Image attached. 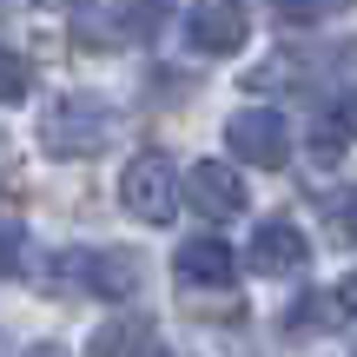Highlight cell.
<instances>
[{
  "mask_svg": "<svg viewBox=\"0 0 357 357\" xmlns=\"http://www.w3.org/2000/svg\"><path fill=\"white\" fill-rule=\"evenodd\" d=\"M351 13V0H271V20L284 26H318V20H337Z\"/></svg>",
  "mask_w": 357,
  "mask_h": 357,
  "instance_id": "13",
  "label": "cell"
},
{
  "mask_svg": "<svg viewBox=\"0 0 357 357\" xmlns=\"http://www.w3.org/2000/svg\"><path fill=\"white\" fill-rule=\"evenodd\" d=\"M172 278L192 284V291H225V284L238 278V252H231L225 238H212V231H205V238H185L172 252Z\"/></svg>",
  "mask_w": 357,
  "mask_h": 357,
  "instance_id": "6",
  "label": "cell"
},
{
  "mask_svg": "<svg viewBox=\"0 0 357 357\" xmlns=\"http://www.w3.org/2000/svg\"><path fill=\"white\" fill-rule=\"evenodd\" d=\"M33 7H53V13H73V7H86V0H33Z\"/></svg>",
  "mask_w": 357,
  "mask_h": 357,
  "instance_id": "17",
  "label": "cell"
},
{
  "mask_svg": "<svg viewBox=\"0 0 357 357\" xmlns=\"http://www.w3.org/2000/svg\"><path fill=\"white\" fill-rule=\"evenodd\" d=\"M351 357H357V351H351Z\"/></svg>",
  "mask_w": 357,
  "mask_h": 357,
  "instance_id": "20",
  "label": "cell"
},
{
  "mask_svg": "<svg viewBox=\"0 0 357 357\" xmlns=\"http://www.w3.org/2000/svg\"><path fill=\"white\" fill-rule=\"evenodd\" d=\"M0 139H7V132H0Z\"/></svg>",
  "mask_w": 357,
  "mask_h": 357,
  "instance_id": "19",
  "label": "cell"
},
{
  "mask_svg": "<svg viewBox=\"0 0 357 357\" xmlns=\"http://www.w3.org/2000/svg\"><path fill=\"white\" fill-rule=\"evenodd\" d=\"M344 318V305H337V291H305L291 311H284V331H331V324Z\"/></svg>",
  "mask_w": 357,
  "mask_h": 357,
  "instance_id": "12",
  "label": "cell"
},
{
  "mask_svg": "<svg viewBox=\"0 0 357 357\" xmlns=\"http://www.w3.org/2000/svg\"><path fill=\"white\" fill-rule=\"evenodd\" d=\"M172 13H178V0H113V33L119 40H153V33H166Z\"/></svg>",
  "mask_w": 357,
  "mask_h": 357,
  "instance_id": "11",
  "label": "cell"
},
{
  "mask_svg": "<svg viewBox=\"0 0 357 357\" xmlns=\"http://www.w3.org/2000/svg\"><path fill=\"white\" fill-rule=\"evenodd\" d=\"M337 305H344V318H357V271H344V284H337Z\"/></svg>",
  "mask_w": 357,
  "mask_h": 357,
  "instance_id": "16",
  "label": "cell"
},
{
  "mask_svg": "<svg viewBox=\"0 0 357 357\" xmlns=\"http://www.w3.org/2000/svg\"><path fill=\"white\" fill-rule=\"evenodd\" d=\"M86 357H166V351H159V324L146 311H126V318H106L93 331Z\"/></svg>",
  "mask_w": 357,
  "mask_h": 357,
  "instance_id": "9",
  "label": "cell"
},
{
  "mask_svg": "<svg viewBox=\"0 0 357 357\" xmlns=\"http://www.w3.org/2000/svg\"><path fill=\"white\" fill-rule=\"evenodd\" d=\"M324 225L357 245V192H324Z\"/></svg>",
  "mask_w": 357,
  "mask_h": 357,
  "instance_id": "15",
  "label": "cell"
},
{
  "mask_svg": "<svg viewBox=\"0 0 357 357\" xmlns=\"http://www.w3.org/2000/svg\"><path fill=\"white\" fill-rule=\"evenodd\" d=\"M113 139H119V113L100 93H66V100H53L47 113H40V146H47L53 159H93Z\"/></svg>",
  "mask_w": 357,
  "mask_h": 357,
  "instance_id": "1",
  "label": "cell"
},
{
  "mask_svg": "<svg viewBox=\"0 0 357 357\" xmlns=\"http://www.w3.org/2000/svg\"><path fill=\"white\" fill-rule=\"evenodd\" d=\"M119 205H126L139 225H172L178 205H185V172H178L166 153H139L119 172Z\"/></svg>",
  "mask_w": 357,
  "mask_h": 357,
  "instance_id": "3",
  "label": "cell"
},
{
  "mask_svg": "<svg viewBox=\"0 0 357 357\" xmlns=\"http://www.w3.org/2000/svg\"><path fill=\"white\" fill-rule=\"evenodd\" d=\"M351 146H357V93H337V100H324V113L311 119V153L331 166Z\"/></svg>",
  "mask_w": 357,
  "mask_h": 357,
  "instance_id": "10",
  "label": "cell"
},
{
  "mask_svg": "<svg viewBox=\"0 0 357 357\" xmlns=\"http://www.w3.org/2000/svg\"><path fill=\"white\" fill-rule=\"evenodd\" d=\"M225 146L245 166L278 172L284 159H291V126H284V113H271V106H238V113L225 119Z\"/></svg>",
  "mask_w": 357,
  "mask_h": 357,
  "instance_id": "4",
  "label": "cell"
},
{
  "mask_svg": "<svg viewBox=\"0 0 357 357\" xmlns=\"http://www.w3.org/2000/svg\"><path fill=\"white\" fill-rule=\"evenodd\" d=\"M26 86H33V66H26L13 47H0V106H20Z\"/></svg>",
  "mask_w": 357,
  "mask_h": 357,
  "instance_id": "14",
  "label": "cell"
},
{
  "mask_svg": "<svg viewBox=\"0 0 357 357\" xmlns=\"http://www.w3.org/2000/svg\"><path fill=\"white\" fill-rule=\"evenodd\" d=\"M305 258H311V238L291 218H265V225L252 231V245H245V265H252L258 278H298Z\"/></svg>",
  "mask_w": 357,
  "mask_h": 357,
  "instance_id": "5",
  "label": "cell"
},
{
  "mask_svg": "<svg viewBox=\"0 0 357 357\" xmlns=\"http://www.w3.org/2000/svg\"><path fill=\"white\" fill-rule=\"evenodd\" d=\"M185 47L192 53H238L245 47V0H192Z\"/></svg>",
  "mask_w": 357,
  "mask_h": 357,
  "instance_id": "7",
  "label": "cell"
},
{
  "mask_svg": "<svg viewBox=\"0 0 357 357\" xmlns=\"http://www.w3.org/2000/svg\"><path fill=\"white\" fill-rule=\"evenodd\" d=\"M185 199L199 218H212V225H225V218L245 212V178L231 166H218V159H199V166L185 172Z\"/></svg>",
  "mask_w": 357,
  "mask_h": 357,
  "instance_id": "8",
  "label": "cell"
},
{
  "mask_svg": "<svg viewBox=\"0 0 357 357\" xmlns=\"http://www.w3.org/2000/svg\"><path fill=\"white\" fill-rule=\"evenodd\" d=\"M53 284L86 291V298H139L146 265H139V252H126V245H73V252L53 258Z\"/></svg>",
  "mask_w": 357,
  "mask_h": 357,
  "instance_id": "2",
  "label": "cell"
},
{
  "mask_svg": "<svg viewBox=\"0 0 357 357\" xmlns=\"http://www.w3.org/2000/svg\"><path fill=\"white\" fill-rule=\"evenodd\" d=\"M26 357H66L60 344H33V351H26Z\"/></svg>",
  "mask_w": 357,
  "mask_h": 357,
  "instance_id": "18",
  "label": "cell"
}]
</instances>
